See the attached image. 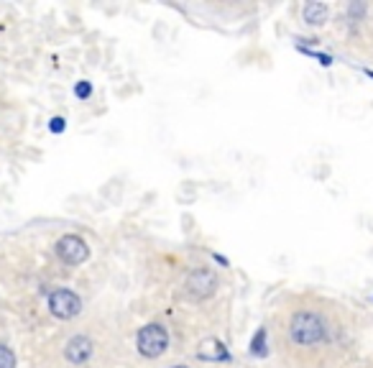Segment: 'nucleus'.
Wrapping results in <instances>:
<instances>
[{"instance_id":"nucleus-1","label":"nucleus","mask_w":373,"mask_h":368,"mask_svg":"<svg viewBox=\"0 0 373 368\" xmlns=\"http://www.w3.org/2000/svg\"><path fill=\"white\" fill-rule=\"evenodd\" d=\"M289 338L297 345H320L327 340V325L317 312H297L289 322Z\"/></svg>"},{"instance_id":"nucleus-2","label":"nucleus","mask_w":373,"mask_h":368,"mask_svg":"<svg viewBox=\"0 0 373 368\" xmlns=\"http://www.w3.org/2000/svg\"><path fill=\"white\" fill-rule=\"evenodd\" d=\"M136 348L141 355L146 358H159L164 350L169 348V333L161 325L151 322V325H143L136 335Z\"/></svg>"},{"instance_id":"nucleus-3","label":"nucleus","mask_w":373,"mask_h":368,"mask_svg":"<svg viewBox=\"0 0 373 368\" xmlns=\"http://www.w3.org/2000/svg\"><path fill=\"white\" fill-rule=\"evenodd\" d=\"M49 312L57 320H74L82 312V299L72 289H54L49 295Z\"/></svg>"},{"instance_id":"nucleus-4","label":"nucleus","mask_w":373,"mask_h":368,"mask_svg":"<svg viewBox=\"0 0 373 368\" xmlns=\"http://www.w3.org/2000/svg\"><path fill=\"white\" fill-rule=\"evenodd\" d=\"M57 256H59L61 261L69 263V266H80L90 259V246L85 243V238L80 235H61L59 241H57Z\"/></svg>"},{"instance_id":"nucleus-5","label":"nucleus","mask_w":373,"mask_h":368,"mask_svg":"<svg viewBox=\"0 0 373 368\" xmlns=\"http://www.w3.org/2000/svg\"><path fill=\"white\" fill-rule=\"evenodd\" d=\"M186 295L194 297V299H210V297L218 292V276L210 271V268H197L186 276L184 281Z\"/></svg>"},{"instance_id":"nucleus-6","label":"nucleus","mask_w":373,"mask_h":368,"mask_svg":"<svg viewBox=\"0 0 373 368\" xmlns=\"http://www.w3.org/2000/svg\"><path fill=\"white\" fill-rule=\"evenodd\" d=\"M93 340L87 338V335H74L72 340L67 343V348H64V355H67V361L74 363V366H82L93 358Z\"/></svg>"},{"instance_id":"nucleus-7","label":"nucleus","mask_w":373,"mask_h":368,"mask_svg":"<svg viewBox=\"0 0 373 368\" xmlns=\"http://www.w3.org/2000/svg\"><path fill=\"white\" fill-rule=\"evenodd\" d=\"M327 13H330V8L325 3H307L302 16H304V23H309V26H322L327 20Z\"/></svg>"},{"instance_id":"nucleus-8","label":"nucleus","mask_w":373,"mask_h":368,"mask_svg":"<svg viewBox=\"0 0 373 368\" xmlns=\"http://www.w3.org/2000/svg\"><path fill=\"white\" fill-rule=\"evenodd\" d=\"M200 358L202 361H227L230 355H227V350L223 348L220 340H205L200 345Z\"/></svg>"},{"instance_id":"nucleus-9","label":"nucleus","mask_w":373,"mask_h":368,"mask_svg":"<svg viewBox=\"0 0 373 368\" xmlns=\"http://www.w3.org/2000/svg\"><path fill=\"white\" fill-rule=\"evenodd\" d=\"M251 355H259V358H266L268 345H266V328H259L251 340Z\"/></svg>"},{"instance_id":"nucleus-10","label":"nucleus","mask_w":373,"mask_h":368,"mask_svg":"<svg viewBox=\"0 0 373 368\" xmlns=\"http://www.w3.org/2000/svg\"><path fill=\"white\" fill-rule=\"evenodd\" d=\"M0 368H16V353L8 345H0Z\"/></svg>"},{"instance_id":"nucleus-11","label":"nucleus","mask_w":373,"mask_h":368,"mask_svg":"<svg viewBox=\"0 0 373 368\" xmlns=\"http://www.w3.org/2000/svg\"><path fill=\"white\" fill-rule=\"evenodd\" d=\"M74 95L80 97V100H87L90 95H93V85L87 80H82V82H77V88H74Z\"/></svg>"},{"instance_id":"nucleus-12","label":"nucleus","mask_w":373,"mask_h":368,"mask_svg":"<svg viewBox=\"0 0 373 368\" xmlns=\"http://www.w3.org/2000/svg\"><path fill=\"white\" fill-rule=\"evenodd\" d=\"M366 3H350V6H348V16H350V18H363V16H366Z\"/></svg>"},{"instance_id":"nucleus-13","label":"nucleus","mask_w":373,"mask_h":368,"mask_svg":"<svg viewBox=\"0 0 373 368\" xmlns=\"http://www.w3.org/2000/svg\"><path fill=\"white\" fill-rule=\"evenodd\" d=\"M49 131H52V133H61V131H64V118H52Z\"/></svg>"},{"instance_id":"nucleus-14","label":"nucleus","mask_w":373,"mask_h":368,"mask_svg":"<svg viewBox=\"0 0 373 368\" xmlns=\"http://www.w3.org/2000/svg\"><path fill=\"white\" fill-rule=\"evenodd\" d=\"M213 259H215V261H218V263H220V266H227V259H225V256H220V254H213Z\"/></svg>"},{"instance_id":"nucleus-15","label":"nucleus","mask_w":373,"mask_h":368,"mask_svg":"<svg viewBox=\"0 0 373 368\" xmlns=\"http://www.w3.org/2000/svg\"><path fill=\"white\" fill-rule=\"evenodd\" d=\"M169 368H186V366H169Z\"/></svg>"}]
</instances>
